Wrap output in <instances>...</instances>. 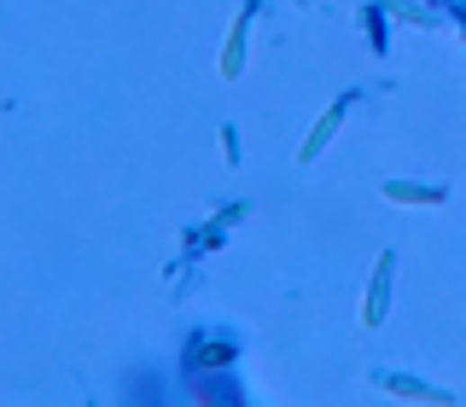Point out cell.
I'll return each instance as SVG.
<instances>
[{
  "instance_id": "6da1fadb",
  "label": "cell",
  "mask_w": 466,
  "mask_h": 407,
  "mask_svg": "<svg viewBox=\"0 0 466 407\" xmlns=\"http://www.w3.org/2000/svg\"><path fill=\"white\" fill-rule=\"evenodd\" d=\"M379 385H385L390 396H408V402H437V407H449V390H432V385H414V378H390V373H379Z\"/></svg>"
},
{
  "instance_id": "7a4b0ae2",
  "label": "cell",
  "mask_w": 466,
  "mask_h": 407,
  "mask_svg": "<svg viewBox=\"0 0 466 407\" xmlns=\"http://www.w3.org/2000/svg\"><path fill=\"white\" fill-rule=\"evenodd\" d=\"M390 268H397V262L385 256V262H379V274H373V291H367V308H362L367 326H379V320H385V286H390Z\"/></svg>"
},
{
  "instance_id": "3957f363",
  "label": "cell",
  "mask_w": 466,
  "mask_h": 407,
  "mask_svg": "<svg viewBox=\"0 0 466 407\" xmlns=\"http://www.w3.org/2000/svg\"><path fill=\"white\" fill-rule=\"evenodd\" d=\"M385 199H397V204H444V187H402V181H390Z\"/></svg>"
},
{
  "instance_id": "277c9868",
  "label": "cell",
  "mask_w": 466,
  "mask_h": 407,
  "mask_svg": "<svg viewBox=\"0 0 466 407\" xmlns=\"http://www.w3.org/2000/svg\"><path fill=\"white\" fill-rule=\"evenodd\" d=\"M333 128H338V111H327V117L315 122V134H309V146H303V157H315V152H321V146H327V134H333Z\"/></svg>"
}]
</instances>
